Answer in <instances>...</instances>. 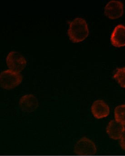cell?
<instances>
[{"instance_id": "6da1fadb", "label": "cell", "mask_w": 125, "mask_h": 156, "mask_svg": "<svg viewBox=\"0 0 125 156\" xmlns=\"http://www.w3.org/2000/svg\"><path fill=\"white\" fill-rule=\"evenodd\" d=\"M89 34L86 20L81 17H76L70 23L68 35L73 42L83 41Z\"/></svg>"}, {"instance_id": "7a4b0ae2", "label": "cell", "mask_w": 125, "mask_h": 156, "mask_svg": "<svg viewBox=\"0 0 125 156\" xmlns=\"http://www.w3.org/2000/svg\"><path fill=\"white\" fill-rule=\"evenodd\" d=\"M22 76L18 72L7 69L1 72V86L6 90H11L19 85L22 81Z\"/></svg>"}, {"instance_id": "3957f363", "label": "cell", "mask_w": 125, "mask_h": 156, "mask_svg": "<svg viewBox=\"0 0 125 156\" xmlns=\"http://www.w3.org/2000/svg\"><path fill=\"white\" fill-rule=\"evenodd\" d=\"M6 60V65L10 69L18 72L23 70L27 64L25 57L16 51H10L7 54Z\"/></svg>"}, {"instance_id": "277c9868", "label": "cell", "mask_w": 125, "mask_h": 156, "mask_svg": "<svg viewBox=\"0 0 125 156\" xmlns=\"http://www.w3.org/2000/svg\"><path fill=\"white\" fill-rule=\"evenodd\" d=\"M74 152L79 155H93L97 153V148L92 141L86 137H83L75 144Z\"/></svg>"}, {"instance_id": "5b68a950", "label": "cell", "mask_w": 125, "mask_h": 156, "mask_svg": "<svg viewBox=\"0 0 125 156\" xmlns=\"http://www.w3.org/2000/svg\"><path fill=\"white\" fill-rule=\"evenodd\" d=\"M123 4L120 1H109L104 8V13L110 19L119 18L123 15Z\"/></svg>"}, {"instance_id": "8992f818", "label": "cell", "mask_w": 125, "mask_h": 156, "mask_svg": "<svg viewBox=\"0 0 125 156\" xmlns=\"http://www.w3.org/2000/svg\"><path fill=\"white\" fill-rule=\"evenodd\" d=\"M91 110L93 115L97 119L107 117L110 113L108 105L101 100L95 101L91 106Z\"/></svg>"}, {"instance_id": "52a82bcc", "label": "cell", "mask_w": 125, "mask_h": 156, "mask_svg": "<svg viewBox=\"0 0 125 156\" xmlns=\"http://www.w3.org/2000/svg\"><path fill=\"white\" fill-rule=\"evenodd\" d=\"M112 44L116 47H122L125 45V26L119 24L115 28L111 37Z\"/></svg>"}, {"instance_id": "ba28073f", "label": "cell", "mask_w": 125, "mask_h": 156, "mask_svg": "<svg viewBox=\"0 0 125 156\" xmlns=\"http://www.w3.org/2000/svg\"><path fill=\"white\" fill-rule=\"evenodd\" d=\"M19 105L23 111L32 112L38 107V100L33 94H27L20 98Z\"/></svg>"}, {"instance_id": "9c48e42d", "label": "cell", "mask_w": 125, "mask_h": 156, "mask_svg": "<svg viewBox=\"0 0 125 156\" xmlns=\"http://www.w3.org/2000/svg\"><path fill=\"white\" fill-rule=\"evenodd\" d=\"M124 125L116 120H112L109 122L107 128V133L110 138L114 140L120 139L124 130Z\"/></svg>"}, {"instance_id": "30bf717a", "label": "cell", "mask_w": 125, "mask_h": 156, "mask_svg": "<svg viewBox=\"0 0 125 156\" xmlns=\"http://www.w3.org/2000/svg\"><path fill=\"white\" fill-rule=\"evenodd\" d=\"M116 120L125 126V105L118 106L115 109Z\"/></svg>"}, {"instance_id": "8fae6325", "label": "cell", "mask_w": 125, "mask_h": 156, "mask_svg": "<svg viewBox=\"0 0 125 156\" xmlns=\"http://www.w3.org/2000/svg\"><path fill=\"white\" fill-rule=\"evenodd\" d=\"M113 77L118 82L121 87L125 88V68L116 69Z\"/></svg>"}, {"instance_id": "7c38bea8", "label": "cell", "mask_w": 125, "mask_h": 156, "mask_svg": "<svg viewBox=\"0 0 125 156\" xmlns=\"http://www.w3.org/2000/svg\"><path fill=\"white\" fill-rule=\"evenodd\" d=\"M120 144L121 147L125 150V129L120 137Z\"/></svg>"}]
</instances>
